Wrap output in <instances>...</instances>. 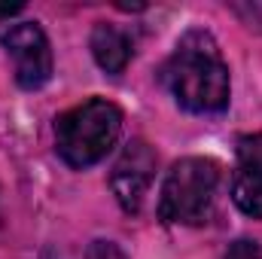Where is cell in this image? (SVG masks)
<instances>
[{
    "label": "cell",
    "mask_w": 262,
    "mask_h": 259,
    "mask_svg": "<svg viewBox=\"0 0 262 259\" xmlns=\"http://www.w3.org/2000/svg\"><path fill=\"white\" fill-rule=\"evenodd\" d=\"M162 85L186 113H220L229 107L232 79L216 40L207 31H186L162 64Z\"/></svg>",
    "instance_id": "6da1fadb"
},
{
    "label": "cell",
    "mask_w": 262,
    "mask_h": 259,
    "mask_svg": "<svg viewBox=\"0 0 262 259\" xmlns=\"http://www.w3.org/2000/svg\"><path fill=\"white\" fill-rule=\"evenodd\" d=\"M122 131V110L107 98H89L55 119V149L70 168L98 165Z\"/></svg>",
    "instance_id": "7a4b0ae2"
},
{
    "label": "cell",
    "mask_w": 262,
    "mask_h": 259,
    "mask_svg": "<svg viewBox=\"0 0 262 259\" xmlns=\"http://www.w3.org/2000/svg\"><path fill=\"white\" fill-rule=\"evenodd\" d=\"M216 186V162L198 156L174 162L159 192V220L171 226H204L213 213Z\"/></svg>",
    "instance_id": "3957f363"
},
{
    "label": "cell",
    "mask_w": 262,
    "mask_h": 259,
    "mask_svg": "<svg viewBox=\"0 0 262 259\" xmlns=\"http://www.w3.org/2000/svg\"><path fill=\"white\" fill-rule=\"evenodd\" d=\"M0 43H3L6 55L12 58V64H15V82L21 89L34 92V89H43L52 79V70H55L52 46H49L46 31L37 21L9 25L0 37Z\"/></svg>",
    "instance_id": "277c9868"
},
{
    "label": "cell",
    "mask_w": 262,
    "mask_h": 259,
    "mask_svg": "<svg viewBox=\"0 0 262 259\" xmlns=\"http://www.w3.org/2000/svg\"><path fill=\"white\" fill-rule=\"evenodd\" d=\"M156 153L146 140L134 137L125 143L122 156L116 159L113 171H110V189L116 195L119 207L125 213H140L149 186H152V177H156Z\"/></svg>",
    "instance_id": "5b68a950"
},
{
    "label": "cell",
    "mask_w": 262,
    "mask_h": 259,
    "mask_svg": "<svg viewBox=\"0 0 262 259\" xmlns=\"http://www.w3.org/2000/svg\"><path fill=\"white\" fill-rule=\"evenodd\" d=\"M232 201L241 213L262 220V131L244 134L235 149V177H232Z\"/></svg>",
    "instance_id": "8992f818"
},
{
    "label": "cell",
    "mask_w": 262,
    "mask_h": 259,
    "mask_svg": "<svg viewBox=\"0 0 262 259\" xmlns=\"http://www.w3.org/2000/svg\"><path fill=\"white\" fill-rule=\"evenodd\" d=\"M89 46H92V55H95L98 67L107 70V73H113V76H119L131 61V40H128V34L119 31L116 25L98 21L92 28Z\"/></svg>",
    "instance_id": "52a82bcc"
},
{
    "label": "cell",
    "mask_w": 262,
    "mask_h": 259,
    "mask_svg": "<svg viewBox=\"0 0 262 259\" xmlns=\"http://www.w3.org/2000/svg\"><path fill=\"white\" fill-rule=\"evenodd\" d=\"M85 259H128V256H125V250H122L116 241H104V238H98V241L89 244Z\"/></svg>",
    "instance_id": "ba28073f"
},
{
    "label": "cell",
    "mask_w": 262,
    "mask_h": 259,
    "mask_svg": "<svg viewBox=\"0 0 262 259\" xmlns=\"http://www.w3.org/2000/svg\"><path fill=\"white\" fill-rule=\"evenodd\" d=\"M226 259H262V247L250 238H238L229 250H226Z\"/></svg>",
    "instance_id": "9c48e42d"
},
{
    "label": "cell",
    "mask_w": 262,
    "mask_h": 259,
    "mask_svg": "<svg viewBox=\"0 0 262 259\" xmlns=\"http://www.w3.org/2000/svg\"><path fill=\"white\" fill-rule=\"evenodd\" d=\"M21 9H25L21 3H3V6H0V21H6V18H12V15H18Z\"/></svg>",
    "instance_id": "30bf717a"
}]
</instances>
